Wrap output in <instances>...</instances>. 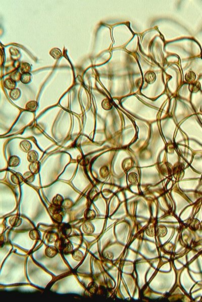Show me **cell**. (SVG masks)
Instances as JSON below:
<instances>
[{"label": "cell", "instance_id": "8992f818", "mask_svg": "<svg viewBox=\"0 0 202 302\" xmlns=\"http://www.w3.org/2000/svg\"><path fill=\"white\" fill-rule=\"evenodd\" d=\"M145 80L149 84L153 83L156 80V76L155 73L152 71H148L145 76Z\"/></svg>", "mask_w": 202, "mask_h": 302}, {"label": "cell", "instance_id": "ba28073f", "mask_svg": "<svg viewBox=\"0 0 202 302\" xmlns=\"http://www.w3.org/2000/svg\"><path fill=\"white\" fill-rule=\"evenodd\" d=\"M58 253V250L57 248L53 246L48 247L46 250V254L49 257H54Z\"/></svg>", "mask_w": 202, "mask_h": 302}, {"label": "cell", "instance_id": "44dd1931", "mask_svg": "<svg viewBox=\"0 0 202 302\" xmlns=\"http://www.w3.org/2000/svg\"><path fill=\"white\" fill-rule=\"evenodd\" d=\"M85 217L87 220H92L96 217V213L92 210L87 209L85 213Z\"/></svg>", "mask_w": 202, "mask_h": 302}, {"label": "cell", "instance_id": "e0dca14e", "mask_svg": "<svg viewBox=\"0 0 202 302\" xmlns=\"http://www.w3.org/2000/svg\"><path fill=\"white\" fill-rule=\"evenodd\" d=\"M50 55L55 59H59L62 55V52L60 49L57 48H54L50 51Z\"/></svg>", "mask_w": 202, "mask_h": 302}, {"label": "cell", "instance_id": "ffe728a7", "mask_svg": "<svg viewBox=\"0 0 202 302\" xmlns=\"http://www.w3.org/2000/svg\"><path fill=\"white\" fill-rule=\"evenodd\" d=\"M103 108L105 110H110L112 108V103L110 100L108 99H105L104 100L102 103Z\"/></svg>", "mask_w": 202, "mask_h": 302}, {"label": "cell", "instance_id": "30bf717a", "mask_svg": "<svg viewBox=\"0 0 202 302\" xmlns=\"http://www.w3.org/2000/svg\"><path fill=\"white\" fill-rule=\"evenodd\" d=\"M38 153L35 151H30L28 154V160L30 163H32L38 161Z\"/></svg>", "mask_w": 202, "mask_h": 302}, {"label": "cell", "instance_id": "4fadbf2b", "mask_svg": "<svg viewBox=\"0 0 202 302\" xmlns=\"http://www.w3.org/2000/svg\"><path fill=\"white\" fill-rule=\"evenodd\" d=\"M10 97L14 100L18 99L21 96V91L19 89L15 88L11 90L10 93Z\"/></svg>", "mask_w": 202, "mask_h": 302}, {"label": "cell", "instance_id": "d4e9b609", "mask_svg": "<svg viewBox=\"0 0 202 302\" xmlns=\"http://www.w3.org/2000/svg\"><path fill=\"white\" fill-rule=\"evenodd\" d=\"M30 236L32 240H38L40 238V234L36 230H32L30 232Z\"/></svg>", "mask_w": 202, "mask_h": 302}, {"label": "cell", "instance_id": "3957f363", "mask_svg": "<svg viewBox=\"0 0 202 302\" xmlns=\"http://www.w3.org/2000/svg\"><path fill=\"white\" fill-rule=\"evenodd\" d=\"M20 148L24 152L28 153L32 148V145L27 140H24L20 143Z\"/></svg>", "mask_w": 202, "mask_h": 302}, {"label": "cell", "instance_id": "5bb4252c", "mask_svg": "<svg viewBox=\"0 0 202 302\" xmlns=\"http://www.w3.org/2000/svg\"><path fill=\"white\" fill-rule=\"evenodd\" d=\"M83 230L85 233L91 234L94 232V227L93 225L90 222H86L83 225Z\"/></svg>", "mask_w": 202, "mask_h": 302}, {"label": "cell", "instance_id": "5b68a950", "mask_svg": "<svg viewBox=\"0 0 202 302\" xmlns=\"http://www.w3.org/2000/svg\"><path fill=\"white\" fill-rule=\"evenodd\" d=\"M20 163V159L17 156H12L9 159V166L10 167H16L18 166Z\"/></svg>", "mask_w": 202, "mask_h": 302}, {"label": "cell", "instance_id": "9a60e30c", "mask_svg": "<svg viewBox=\"0 0 202 302\" xmlns=\"http://www.w3.org/2000/svg\"><path fill=\"white\" fill-rule=\"evenodd\" d=\"M64 200L63 197L61 195H58L54 198L53 203L56 207H61L63 205Z\"/></svg>", "mask_w": 202, "mask_h": 302}, {"label": "cell", "instance_id": "7402d4cb", "mask_svg": "<svg viewBox=\"0 0 202 302\" xmlns=\"http://www.w3.org/2000/svg\"><path fill=\"white\" fill-rule=\"evenodd\" d=\"M73 258L77 261H81L83 258V253L79 250H76L72 253Z\"/></svg>", "mask_w": 202, "mask_h": 302}, {"label": "cell", "instance_id": "d6986e66", "mask_svg": "<svg viewBox=\"0 0 202 302\" xmlns=\"http://www.w3.org/2000/svg\"><path fill=\"white\" fill-rule=\"evenodd\" d=\"M196 78V75L194 72L191 71L185 75V80L189 82H194Z\"/></svg>", "mask_w": 202, "mask_h": 302}, {"label": "cell", "instance_id": "7c38bea8", "mask_svg": "<svg viewBox=\"0 0 202 302\" xmlns=\"http://www.w3.org/2000/svg\"><path fill=\"white\" fill-rule=\"evenodd\" d=\"M38 104L36 101H30L28 102L26 105V110L30 111H35L38 109Z\"/></svg>", "mask_w": 202, "mask_h": 302}, {"label": "cell", "instance_id": "cb8c5ba5", "mask_svg": "<svg viewBox=\"0 0 202 302\" xmlns=\"http://www.w3.org/2000/svg\"><path fill=\"white\" fill-rule=\"evenodd\" d=\"M20 69H21V72L23 73V74L26 73H30V71L31 70V67L29 63H24L22 65Z\"/></svg>", "mask_w": 202, "mask_h": 302}, {"label": "cell", "instance_id": "6da1fadb", "mask_svg": "<svg viewBox=\"0 0 202 302\" xmlns=\"http://www.w3.org/2000/svg\"><path fill=\"white\" fill-rule=\"evenodd\" d=\"M30 171L34 174L38 173L40 171V163L38 160L31 163L29 166Z\"/></svg>", "mask_w": 202, "mask_h": 302}, {"label": "cell", "instance_id": "484cf974", "mask_svg": "<svg viewBox=\"0 0 202 302\" xmlns=\"http://www.w3.org/2000/svg\"><path fill=\"white\" fill-rule=\"evenodd\" d=\"M97 287V286L96 285V284L93 283H91L89 285V291L90 293H94L95 292V291H96L95 287Z\"/></svg>", "mask_w": 202, "mask_h": 302}, {"label": "cell", "instance_id": "2e32d148", "mask_svg": "<svg viewBox=\"0 0 202 302\" xmlns=\"http://www.w3.org/2000/svg\"><path fill=\"white\" fill-rule=\"evenodd\" d=\"M201 88V84L199 82H196L191 83L189 86V90L191 92H197L198 91L200 90Z\"/></svg>", "mask_w": 202, "mask_h": 302}, {"label": "cell", "instance_id": "52a82bcc", "mask_svg": "<svg viewBox=\"0 0 202 302\" xmlns=\"http://www.w3.org/2000/svg\"><path fill=\"white\" fill-rule=\"evenodd\" d=\"M4 86L7 89L12 90L16 86V81L12 79H7L4 81Z\"/></svg>", "mask_w": 202, "mask_h": 302}, {"label": "cell", "instance_id": "9c48e42d", "mask_svg": "<svg viewBox=\"0 0 202 302\" xmlns=\"http://www.w3.org/2000/svg\"><path fill=\"white\" fill-rule=\"evenodd\" d=\"M23 176L24 181L28 183H32L35 179V175L34 174L32 173V172H31L30 171H28L26 172L24 174Z\"/></svg>", "mask_w": 202, "mask_h": 302}, {"label": "cell", "instance_id": "603a6c76", "mask_svg": "<svg viewBox=\"0 0 202 302\" xmlns=\"http://www.w3.org/2000/svg\"><path fill=\"white\" fill-rule=\"evenodd\" d=\"M71 232V228L69 225L68 224H65L62 227V232L63 234L65 235H68L70 234Z\"/></svg>", "mask_w": 202, "mask_h": 302}, {"label": "cell", "instance_id": "ac0fdd59", "mask_svg": "<svg viewBox=\"0 0 202 302\" xmlns=\"http://www.w3.org/2000/svg\"><path fill=\"white\" fill-rule=\"evenodd\" d=\"M21 223V219L19 217H14L10 220V223L12 226L14 227H18L19 225H20Z\"/></svg>", "mask_w": 202, "mask_h": 302}, {"label": "cell", "instance_id": "7a4b0ae2", "mask_svg": "<svg viewBox=\"0 0 202 302\" xmlns=\"http://www.w3.org/2000/svg\"><path fill=\"white\" fill-rule=\"evenodd\" d=\"M60 249L62 250L64 253L67 254L70 253L73 249V246L72 244L69 242L63 241L61 244Z\"/></svg>", "mask_w": 202, "mask_h": 302}, {"label": "cell", "instance_id": "277c9868", "mask_svg": "<svg viewBox=\"0 0 202 302\" xmlns=\"http://www.w3.org/2000/svg\"><path fill=\"white\" fill-rule=\"evenodd\" d=\"M11 180L13 183L15 184H20L24 181L23 176L21 174L16 173L11 176Z\"/></svg>", "mask_w": 202, "mask_h": 302}, {"label": "cell", "instance_id": "8fae6325", "mask_svg": "<svg viewBox=\"0 0 202 302\" xmlns=\"http://www.w3.org/2000/svg\"><path fill=\"white\" fill-rule=\"evenodd\" d=\"M32 79V75L30 73H23L22 74L21 76L20 77V81L24 84H27L30 83L31 82Z\"/></svg>", "mask_w": 202, "mask_h": 302}]
</instances>
